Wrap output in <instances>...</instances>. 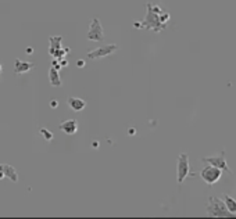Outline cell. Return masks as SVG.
Segmentation results:
<instances>
[{"label":"cell","instance_id":"18","mask_svg":"<svg viewBox=\"0 0 236 219\" xmlns=\"http://www.w3.org/2000/svg\"><path fill=\"white\" fill-rule=\"evenodd\" d=\"M60 65H61V67H65V65H68V61H67V60H64V58H62V60H60Z\"/></svg>","mask_w":236,"mask_h":219},{"label":"cell","instance_id":"1","mask_svg":"<svg viewBox=\"0 0 236 219\" xmlns=\"http://www.w3.org/2000/svg\"><path fill=\"white\" fill-rule=\"evenodd\" d=\"M146 8H147L146 18L143 21L133 22V26L138 29H151L154 32H161L163 29H165L167 22L169 21V14L151 3H147Z\"/></svg>","mask_w":236,"mask_h":219},{"label":"cell","instance_id":"19","mask_svg":"<svg viewBox=\"0 0 236 219\" xmlns=\"http://www.w3.org/2000/svg\"><path fill=\"white\" fill-rule=\"evenodd\" d=\"M32 51H34V50H32V49H31V47H29V49H26V53H28V54H31V53H32Z\"/></svg>","mask_w":236,"mask_h":219},{"label":"cell","instance_id":"21","mask_svg":"<svg viewBox=\"0 0 236 219\" xmlns=\"http://www.w3.org/2000/svg\"><path fill=\"white\" fill-rule=\"evenodd\" d=\"M3 177H4V175H3V172H2V171H0V180H2Z\"/></svg>","mask_w":236,"mask_h":219},{"label":"cell","instance_id":"2","mask_svg":"<svg viewBox=\"0 0 236 219\" xmlns=\"http://www.w3.org/2000/svg\"><path fill=\"white\" fill-rule=\"evenodd\" d=\"M206 212H207L208 217H213V218H229V217H234V215L226 209L224 200H221V198H218V197H210L208 198L207 207H206Z\"/></svg>","mask_w":236,"mask_h":219},{"label":"cell","instance_id":"16","mask_svg":"<svg viewBox=\"0 0 236 219\" xmlns=\"http://www.w3.org/2000/svg\"><path fill=\"white\" fill-rule=\"evenodd\" d=\"M76 67H78V68H83V67H85V61H83V60L76 61Z\"/></svg>","mask_w":236,"mask_h":219},{"label":"cell","instance_id":"17","mask_svg":"<svg viewBox=\"0 0 236 219\" xmlns=\"http://www.w3.org/2000/svg\"><path fill=\"white\" fill-rule=\"evenodd\" d=\"M50 103H52V104H50V105H52V108L58 107V101H57V100H52V101H50Z\"/></svg>","mask_w":236,"mask_h":219},{"label":"cell","instance_id":"20","mask_svg":"<svg viewBox=\"0 0 236 219\" xmlns=\"http://www.w3.org/2000/svg\"><path fill=\"white\" fill-rule=\"evenodd\" d=\"M2 74H3V65L0 64V75H2Z\"/></svg>","mask_w":236,"mask_h":219},{"label":"cell","instance_id":"6","mask_svg":"<svg viewBox=\"0 0 236 219\" xmlns=\"http://www.w3.org/2000/svg\"><path fill=\"white\" fill-rule=\"evenodd\" d=\"M88 38L92 42H103L104 39V32H103V26H101L100 21L97 18H93L90 21L89 25V32H88Z\"/></svg>","mask_w":236,"mask_h":219},{"label":"cell","instance_id":"8","mask_svg":"<svg viewBox=\"0 0 236 219\" xmlns=\"http://www.w3.org/2000/svg\"><path fill=\"white\" fill-rule=\"evenodd\" d=\"M0 171L3 172L4 177L10 179L11 182H14V183L18 182V172H17V169L14 167H11V165H8V164H0Z\"/></svg>","mask_w":236,"mask_h":219},{"label":"cell","instance_id":"15","mask_svg":"<svg viewBox=\"0 0 236 219\" xmlns=\"http://www.w3.org/2000/svg\"><path fill=\"white\" fill-rule=\"evenodd\" d=\"M39 133H40L42 137H43L46 141H52L53 137H54V136H53V133L50 132L49 129H46V128H40L39 129Z\"/></svg>","mask_w":236,"mask_h":219},{"label":"cell","instance_id":"3","mask_svg":"<svg viewBox=\"0 0 236 219\" xmlns=\"http://www.w3.org/2000/svg\"><path fill=\"white\" fill-rule=\"evenodd\" d=\"M199 175L207 185H214V183H217L218 180L221 179V176H222V169L214 167V165L206 164V167L200 171Z\"/></svg>","mask_w":236,"mask_h":219},{"label":"cell","instance_id":"13","mask_svg":"<svg viewBox=\"0 0 236 219\" xmlns=\"http://www.w3.org/2000/svg\"><path fill=\"white\" fill-rule=\"evenodd\" d=\"M49 81H50V85H52V86H56V87H58V86H61L62 85L61 78H60V74H58V69L57 68H54L53 65H52V68H50V71H49Z\"/></svg>","mask_w":236,"mask_h":219},{"label":"cell","instance_id":"11","mask_svg":"<svg viewBox=\"0 0 236 219\" xmlns=\"http://www.w3.org/2000/svg\"><path fill=\"white\" fill-rule=\"evenodd\" d=\"M67 104H68V107L75 112L82 111V110L86 107V101L82 99H79V97H68Z\"/></svg>","mask_w":236,"mask_h":219},{"label":"cell","instance_id":"4","mask_svg":"<svg viewBox=\"0 0 236 219\" xmlns=\"http://www.w3.org/2000/svg\"><path fill=\"white\" fill-rule=\"evenodd\" d=\"M190 175V165H189V155L186 153L179 154L178 157V167H177V180L178 185H182L183 180Z\"/></svg>","mask_w":236,"mask_h":219},{"label":"cell","instance_id":"9","mask_svg":"<svg viewBox=\"0 0 236 219\" xmlns=\"http://www.w3.org/2000/svg\"><path fill=\"white\" fill-rule=\"evenodd\" d=\"M60 129L65 133V135L71 136V135H75L78 132V122L76 119H68V121H64V122L60 123Z\"/></svg>","mask_w":236,"mask_h":219},{"label":"cell","instance_id":"10","mask_svg":"<svg viewBox=\"0 0 236 219\" xmlns=\"http://www.w3.org/2000/svg\"><path fill=\"white\" fill-rule=\"evenodd\" d=\"M34 67H35V63L22 61V60H20V58H16V61H14V72H16L17 75L28 72V71H31Z\"/></svg>","mask_w":236,"mask_h":219},{"label":"cell","instance_id":"12","mask_svg":"<svg viewBox=\"0 0 236 219\" xmlns=\"http://www.w3.org/2000/svg\"><path fill=\"white\" fill-rule=\"evenodd\" d=\"M61 42H62V36H50L49 38V43H50L49 54L52 56V57H54L56 53L61 49Z\"/></svg>","mask_w":236,"mask_h":219},{"label":"cell","instance_id":"7","mask_svg":"<svg viewBox=\"0 0 236 219\" xmlns=\"http://www.w3.org/2000/svg\"><path fill=\"white\" fill-rule=\"evenodd\" d=\"M118 50L117 44H106V46L97 47V49L92 50V51L88 53V58L90 60H99V58L107 57V56H111L113 53H115Z\"/></svg>","mask_w":236,"mask_h":219},{"label":"cell","instance_id":"14","mask_svg":"<svg viewBox=\"0 0 236 219\" xmlns=\"http://www.w3.org/2000/svg\"><path fill=\"white\" fill-rule=\"evenodd\" d=\"M222 200H224V203H225L226 209H228V211L235 217V215H236V200H235L234 197L229 196V194H224Z\"/></svg>","mask_w":236,"mask_h":219},{"label":"cell","instance_id":"5","mask_svg":"<svg viewBox=\"0 0 236 219\" xmlns=\"http://www.w3.org/2000/svg\"><path fill=\"white\" fill-rule=\"evenodd\" d=\"M203 164H210V165H214V167L220 168L222 171H226V172L232 173V169L228 167L226 164V158H225V150H222L220 154L217 155H213V157H206V158L201 159Z\"/></svg>","mask_w":236,"mask_h":219}]
</instances>
